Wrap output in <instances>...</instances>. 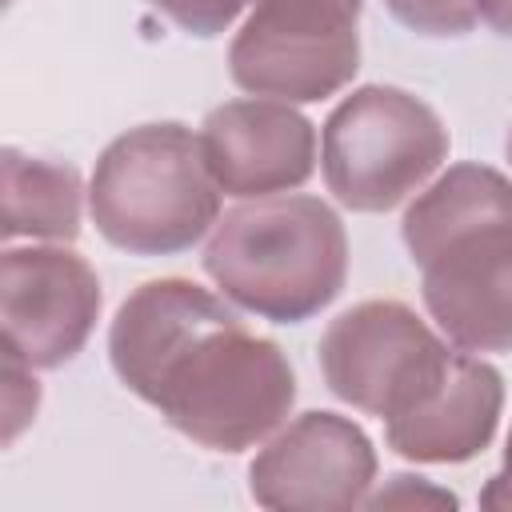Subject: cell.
I'll return each mask as SVG.
<instances>
[{
    "label": "cell",
    "instance_id": "1",
    "mask_svg": "<svg viewBox=\"0 0 512 512\" xmlns=\"http://www.w3.org/2000/svg\"><path fill=\"white\" fill-rule=\"evenodd\" d=\"M108 360L132 396L208 452L256 448L296 404L284 348L184 276L128 292L108 328Z\"/></svg>",
    "mask_w": 512,
    "mask_h": 512
},
{
    "label": "cell",
    "instance_id": "2",
    "mask_svg": "<svg viewBox=\"0 0 512 512\" xmlns=\"http://www.w3.org/2000/svg\"><path fill=\"white\" fill-rule=\"evenodd\" d=\"M400 236L448 344L512 352V180L488 164H452L416 192Z\"/></svg>",
    "mask_w": 512,
    "mask_h": 512
},
{
    "label": "cell",
    "instance_id": "3",
    "mask_svg": "<svg viewBox=\"0 0 512 512\" xmlns=\"http://www.w3.org/2000/svg\"><path fill=\"white\" fill-rule=\"evenodd\" d=\"M204 272L236 308L272 324H304L344 292L348 232L320 196L248 200L216 220Z\"/></svg>",
    "mask_w": 512,
    "mask_h": 512
},
{
    "label": "cell",
    "instance_id": "4",
    "mask_svg": "<svg viewBox=\"0 0 512 512\" xmlns=\"http://www.w3.org/2000/svg\"><path fill=\"white\" fill-rule=\"evenodd\" d=\"M220 196L200 132L180 120L128 128L100 152L88 180L96 232L132 256L188 252L216 228Z\"/></svg>",
    "mask_w": 512,
    "mask_h": 512
},
{
    "label": "cell",
    "instance_id": "5",
    "mask_svg": "<svg viewBox=\"0 0 512 512\" xmlns=\"http://www.w3.org/2000/svg\"><path fill=\"white\" fill-rule=\"evenodd\" d=\"M448 160L444 120L392 84L352 88L320 128V172L352 212H388L416 196Z\"/></svg>",
    "mask_w": 512,
    "mask_h": 512
},
{
    "label": "cell",
    "instance_id": "6",
    "mask_svg": "<svg viewBox=\"0 0 512 512\" xmlns=\"http://www.w3.org/2000/svg\"><path fill=\"white\" fill-rule=\"evenodd\" d=\"M360 12L340 0H252L228 44V76L248 96L316 104L360 68Z\"/></svg>",
    "mask_w": 512,
    "mask_h": 512
},
{
    "label": "cell",
    "instance_id": "7",
    "mask_svg": "<svg viewBox=\"0 0 512 512\" xmlns=\"http://www.w3.org/2000/svg\"><path fill=\"white\" fill-rule=\"evenodd\" d=\"M448 348L404 300H364L340 312L320 336V372L336 400L368 416L404 412L452 360Z\"/></svg>",
    "mask_w": 512,
    "mask_h": 512
},
{
    "label": "cell",
    "instance_id": "8",
    "mask_svg": "<svg viewBox=\"0 0 512 512\" xmlns=\"http://www.w3.org/2000/svg\"><path fill=\"white\" fill-rule=\"evenodd\" d=\"M100 300L96 268L64 244H8L0 256L4 348L32 368L68 364L88 344Z\"/></svg>",
    "mask_w": 512,
    "mask_h": 512
},
{
    "label": "cell",
    "instance_id": "9",
    "mask_svg": "<svg viewBox=\"0 0 512 512\" xmlns=\"http://www.w3.org/2000/svg\"><path fill=\"white\" fill-rule=\"evenodd\" d=\"M376 480L368 432L340 412H300L248 464V492L276 512L360 508Z\"/></svg>",
    "mask_w": 512,
    "mask_h": 512
},
{
    "label": "cell",
    "instance_id": "10",
    "mask_svg": "<svg viewBox=\"0 0 512 512\" xmlns=\"http://www.w3.org/2000/svg\"><path fill=\"white\" fill-rule=\"evenodd\" d=\"M200 148L224 196L264 200L308 184L316 172V124L284 100H228L200 124Z\"/></svg>",
    "mask_w": 512,
    "mask_h": 512
},
{
    "label": "cell",
    "instance_id": "11",
    "mask_svg": "<svg viewBox=\"0 0 512 512\" xmlns=\"http://www.w3.org/2000/svg\"><path fill=\"white\" fill-rule=\"evenodd\" d=\"M504 412V376L476 352L456 348L444 372L396 416L384 420V440L416 464H464L480 456Z\"/></svg>",
    "mask_w": 512,
    "mask_h": 512
},
{
    "label": "cell",
    "instance_id": "12",
    "mask_svg": "<svg viewBox=\"0 0 512 512\" xmlns=\"http://www.w3.org/2000/svg\"><path fill=\"white\" fill-rule=\"evenodd\" d=\"M0 236L12 244L16 236L72 244L80 236V204L84 184L72 164H52L40 156H24L20 148L0 152Z\"/></svg>",
    "mask_w": 512,
    "mask_h": 512
},
{
    "label": "cell",
    "instance_id": "13",
    "mask_svg": "<svg viewBox=\"0 0 512 512\" xmlns=\"http://www.w3.org/2000/svg\"><path fill=\"white\" fill-rule=\"evenodd\" d=\"M384 8L420 36H464L476 28V0H384Z\"/></svg>",
    "mask_w": 512,
    "mask_h": 512
},
{
    "label": "cell",
    "instance_id": "14",
    "mask_svg": "<svg viewBox=\"0 0 512 512\" xmlns=\"http://www.w3.org/2000/svg\"><path fill=\"white\" fill-rule=\"evenodd\" d=\"M148 4L192 36H220L232 28V20L244 12L248 0H148Z\"/></svg>",
    "mask_w": 512,
    "mask_h": 512
},
{
    "label": "cell",
    "instance_id": "15",
    "mask_svg": "<svg viewBox=\"0 0 512 512\" xmlns=\"http://www.w3.org/2000/svg\"><path fill=\"white\" fill-rule=\"evenodd\" d=\"M40 384L32 376V364H24L16 352L4 348V444L20 436V428L36 416Z\"/></svg>",
    "mask_w": 512,
    "mask_h": 512
},
{
    "label": "cell",
    "instance_id": "16",
    "mask_svg": "<svg viewBox=\"0 0 512 512\" xmlns=\"http://www.w3.org/2000/svg\"><path fill=\"white\" fill-rule=\"evenodd\" d=\"M364 504L368 508H392V504H456V496L452 492H444V488H436V484H428L424 476H408V472H396V476H388V484L380 488V492H368L364 496Z\"/></svg>",
    "mask_w": 512,
    "mask_h": 512
},
{
    "label": "cell",
    "instance_id": "17",
    "mask_svg": "<svg viewBox=\"0 0 512 512\" xmlns=\"http://www.w3.org/2000/svg\"><path fill=\"white\" fill-rule=\"evenodd\" d=\"M484 508H512V432L504 440V468L496 476H488L484 492H480Z\"/></svg>",
    "mask_w": 512,
    "mask_h": 512
},
{
    "label": "cell",
    "instance_id": "18",
    "mask_svg": "<svg viewBox=\"0 0 512 512\" xmlns=\"http://www.w3.org/2000/svg\"><path fill=\"white\" fill-rule=\"evenodd\" d=\"M476 12L496 36L512 40V0H476Z\"/></svg>",
    "mask_w": 512,
    "mask_h": 512
},
{
    "label": "cell",
    "instance_id": "19",
    "mask_svg": "<svg viewBox=\"0 0 512 512\" xmlns=\"http://www.w3.org/2000/svg\"><path fill=\"white\" fill-rule=\"evenodd\" d=\"M340 4H348V8H356V12H360V0H340Z\"/></svg>",
    "mask_w": 512,
    "mask_h": 512
},
{
    "label": "cell",
    "instance_id": "20",
    "mask_svg": "<svg viewBox=\"0 0 512 512\" xmlns=\"http://www.w3.org/2000/svg\"><path fill=\"white\" fill-rule=\"evenodd\" d=\"M504 148H508V160H512V128H508V144Z\"/></svg>",
    "mask_w": 512,
    "mask_h": 512
}]
</instances>
